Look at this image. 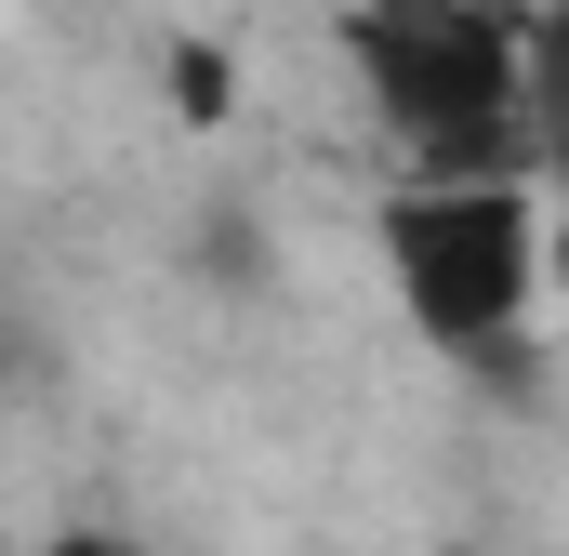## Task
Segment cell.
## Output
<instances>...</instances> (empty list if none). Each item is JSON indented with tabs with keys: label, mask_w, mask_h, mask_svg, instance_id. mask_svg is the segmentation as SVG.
Returning a JSON list of instances; mask_svg holds the SVG:
<instances>
[{
	"label": "cell",
	"mask_w": 569,
	"mask_h": 556,
	"mask_svg": "<svg viewBox=\"0 0 569 556\" xmlns=\"http://www.w3.org/2000/svg\"><path fill=\"white\" fill-rule=\"evenodd\" d=\"M345 53L385 107V133L411 146L425 172H503V146L530 133V40L490 0H358Z\"/></svg>",
	"instance_id": "6da1fadb"
},
{
	"label": "cell",
	"mask_w": 569,
	"mask_h": 556,
	"mask_svg": "<svg viewBox=\"0 0 569 556\" xmlns=\"http://www.w3.org/2000/svg\"><path fill=\"white\" fill-rule=\"evenodd\" d=\"M371 239H385V278H398V305H411V331L437 358H503L517 318H530V291H543L530 186H503V172H425V186H398L371 212Z\"/></svg>",
	"instance_id": "7a4b0ae2"
},
{
	"label": "cell",
	"mask_w": 569,
	"mask_h": 556,
	"mask_svg": "<svg viewBox=\"0 0 569 556\" xmlns=\"http://www.w3.org/2000/svg\"><path fill=\"white\" fill-rule=\"evenodd\" d=\"M530 146H543V172L569 186V0H543V27H530Z\"/></svg>",
	"instance_id": "3957f363"
},
{
	"label": "cell",
	"mask_w": 569,
	"mask_h": 556,
	"mask_svg": "<svg viewBox=\"0 0 569 556\" xmlns=\"http://www.w3.org/2000/svg\"><path fill=\"white\" fill-rule=\"evenodd\" d=\"M40 556H133V544H107V530H67V544H40Z\"/></svg>",
	"instance_id": "277c9868"
}]
</instances>
